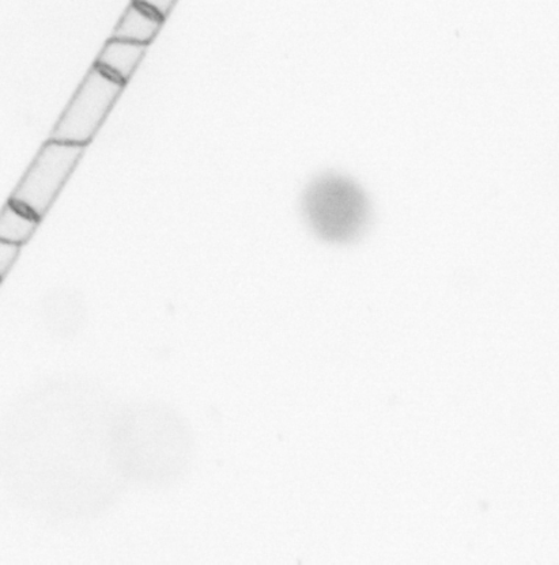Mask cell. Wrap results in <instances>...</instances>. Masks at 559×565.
<instances>
[{
  "label": "cell",
  "mask_w": 559,
  "mask_h": 565,
  "mask_svg": "<svg viewBox=\"0 0 559 565\" xmlns=\"http://www.w3.org/2000/svg\"><path fill=\"white\" fill-rule=\"evenodd\" d=\"M164 22L165 18L157 14L156 11L133 0L120 21L117 22L110 38L149 46L160 33Z\"/></svg>",
  "instance_id": "5"
},
{
  "label": "cell",
  "mask_w": 559,
  "mask_h": 565,
  "mask_svg": "<svg viewBox=\"0 0 559 565\" xmlns=\"http://www.w3.org/2000/svg\"><path fill=\"white\" fill-rule=\"evenodd\" d=\"M85 151V146L46 140L11 194L10 202L43 220Z\"/></svg>",
  "instance_id": "2"
},
{
  "label": "cell",
  "mask_w": 559,
  "mask_h": 565,
  "mask_svg": "<svg viewBox=\"0 0 559 565\" xmlns=\"http://www.w3.org/2000/svg\"><path fill=\"white\" fill-rule=\"evenodd\" d=\"M0 282H2V281H0Z\"/></svg>",
  "instance_id": "9"
},
{
  "label": "cell",
  "mask_w": 559,
  "mask_h": 565,
  "mask_svg": "<svg viewBox=\"0 0 559 565\" xmlns=\"http://www.w3.org/2000/svg\"><path fill=\"white\" fill-rule=\"evenodd\" d=\"M125 87L122 82L92 67L59 117L50 139L87 147L107 120Z\"/></svg>",
  "instance_id": "3"
},
{
  "label": "cell",
  "mask_w": 559,
  "mask_h": 565,
  "mask_svg": "<svg viewBox=\"0 0 559 565\" xmlns=\"http://www.w3.org/2000/svg\"><path fill=\"white\" fill-rule=\"evenodd\" d=\"M21 246L15 244L6 243L0 239V281L6 278V275L10 273L13 265L19 258Z\"/></svg>",
  "instance_id": "7"
},
{
  "label": "cell",
  "mask_w": 559,
  "mask_h": 565,
  "mask_svg": "<svg viewBox=\"0 0 559 565\" xmlns=\"http://www.w3.org/2000/svg\"><path fill=\"white\" fill-rule=\"evenodd\" d=\"M146 51L147 45L110 38L98 53L93 67L103 71L112 79L127 85L139 64L143 63Z\"/></svg>",
  "instance_id": "4"
},
{
  "label": "cell",
  "mask_w": 559,
  "mask_h": 565,
  "mask_svg": "<svg viewBox=\"0 0 559 565\" xmlns=\"http://www.w3.org/2000/svg\"><path fill=\"white\" fill-rule=\"evenodd\" d=\"M303 211L308 226L327 243H351L369 225L367 194L340 174L327 173L312 181L304 194Z\"/></svg>",
  "instance_id": "1"
},
{
  "label": "cell",
  "mask_w": 559,
  "mask_h": 565,
  "mask_svg": "<svg viewBox=\"0 0 559 565\" xmlns=\"http://www.w3.org/2000/svg\"><path fill=\"white\" fill-rule=\"evenodd\" d=\"M40 222L36 216L9 200L0 211V239L22 246L36 233Z\"/></svg>",
  "instance_id": "6"
},
{
  "label": "cell",
  "mask_w": 559,
  "mask_h": 565,
  "mask_svg": "<svg viewBox=\"0 0 559 565\" xmlns=\"http://www.w3.org/2000/svg\"><path fill=\"white\" fill-rule=\"evenodd\" d=\"M137 2L147 6V8L156 11L157 14H160L165 20H167L179 0H137Z\"/></svg>",
  "instance_id": "8"
}]
</instances>
